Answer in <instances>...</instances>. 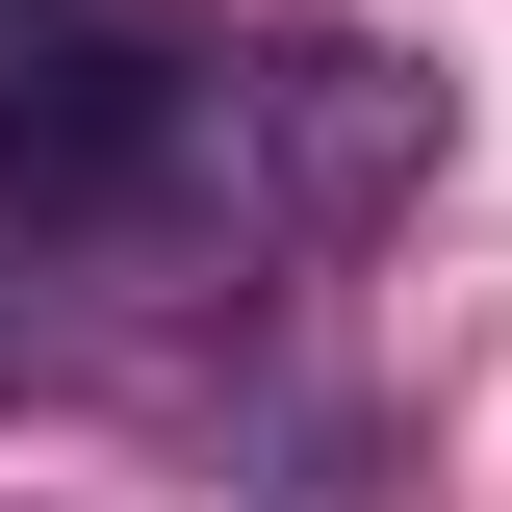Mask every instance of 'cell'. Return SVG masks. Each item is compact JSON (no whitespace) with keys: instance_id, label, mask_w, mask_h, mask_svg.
Returning a JSON list of instances; mask_svg holds the SVG:
<instances>
[{"instance_id":"obj_1","label":"cell","mask_w":512,"mask_h":512,"mask_svg":"<svg viewBox=\"0 0 512 512\" xmlns=\"http://www.w3.org/2000/svg\"><path fill=\"white\" fill-rule=\"evenodd\" d=\"M0 256L52 282H282L256 231V154H231V26L205 0H0Z\"/></svg>"},{"instance_id":"obj_2","label":"cell","mask_w":512,"mask_h":512,"mask_svg":"<svg viewBox=\"0 0 512 512\" xmlns=\"http://www.w3.org/2000/svg\"><path fill=\"white\" fill-rule=\"evenodd\" d=\"M231 154H256V231L282 256H359L384 205L436 180V52H384V26H256L231 52Z\"/></svg>"},{"instance_id":"obj_3","label":"cell","mask_w":512,"mask_h":512,"mask_svg":"<svg viewBox=\"0 0 512 512\" xmlns=\"http://www.w3.org/2000/svg\"><path fill=\"white\" fill-rule=\"evenodd\" d=\"M0 384H26V308H0Z\"/></svg>"}]
</instances>
